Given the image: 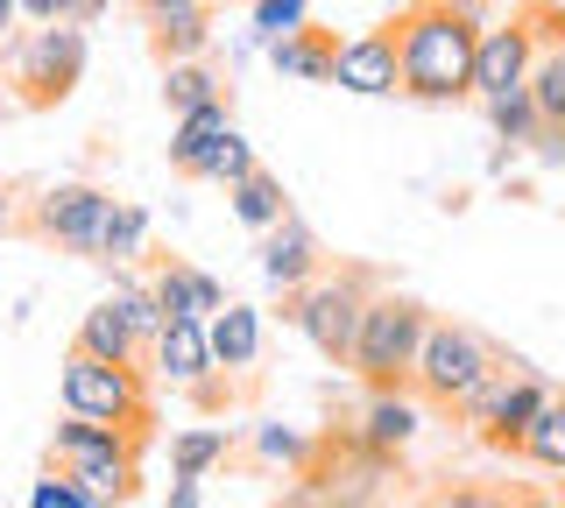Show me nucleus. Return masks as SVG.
<instances>
[{
  "label": "nucleus",
  "instance_id": "nucleus-1",
  "mask_svg": "<svg viewBox=\"0 0 565 508\" xmlns=\"http://www.w3.org/2000/svg\"><path fill=\"white\" fill-rule=\"evenodd\" d=\"M488 22H494L488 0H411V8H396L403 99H417V107L473 99V43Z\"/></svg>",
  "mask_w": 565,
  "mask_h": 508
},
{
  "label": "nucleus",
  "instance_id": "nucleus-2",
  "mask_svg": "<svg viewBox=\"0 0 565 508\" xmlns=\"http://www.w3.org/2000/svg\"><path fill=\"white\" fill-rule=\"evenodd\" d=\"M141 452L149 437L120 431V424H93V417H71L50 431V466H64L85 495H99L106 508H128L141 495Z\"/></svg>",
  "mask_w": 565,
  "mask_h": 508
},
{
  "label": "nucleus",
  "instance_id": "nucleus-3",
  "mask_svg": "<svg viewBox=\"0 0 565 508\" xmlns=\"http://www.w3.org/2000/svg\"><path fill=\"white\" fill-rule=\"evenodd\" d=\"M431 318H438V311H424L417 296H403V290H375V296H367L361 339H353V360H347L353 375H361V389H411Z\"/></svg>",
  "mask_w": 565,
  "mask_h": 508
},
{
  "label": "nucleus",
  "instance_id": "nucleus-4",
  "mask_svg": "<svg viewBox=\"0 0 565 508\" xmlns=\"http://www.w3.org/2000/svg\"><path fill=\"white\" fill-rule=\"evenodd\" d=\"M85 57H93V43H85V22H35V29H22V36L8 43L14 99H22L29 114L64 107V99L85 85Z\"/></svg>",
  "mask_w": 565,
  "mask_h": 508
},
{
  "label": "nucleus",
  "instance_id": "nucleus-5",
  "mask_svg": "<svg viewBox=\"0 0 565 508\" xmlns=\"http://www.w3.org/2000/svg\"><path fill=\"white\" fill-rule=\"evenodd\" d=\"M57 389H64V410L71 417H93V424H120V431L156 437L149 367H120V360H99V354H85V346H71Z\"/></svg>",
  "mask_w": 565,
  "mask_h": 508
},
{
  "label": "nucleus",
  "instance_id": "nucleus-6",
  "mask_svg": "<svg viewBox=\"0 0 565 508\" xmlns=\"http://www.w3.org/2000/svg\"><path fill=\"white\" fill-rule=\"evenodd\" d=\"M367 296H375V275H367V269H326L318 283H305V290L282 296V318H290V325L311 339L318 360L347 367V360H353V339H361Z\"/></svg>",
  "mask_w": 565,
  "mask_h": 508
},
{
  "label": "nucleus",
  "instance_id": "nucleus-7",
  "mask_svg": "<svg viewBox=\"0 0 565 508\" xmlns=\"http://www.w3.org/2000/svg\"><path fill=\"white\" fill-rule=\"evenodd\" d=\"M494 375H502V354H494L481 332L459 325V318H431L411 389L424 396V410H452V417H459V402H467L473 389H488Z\"/></svg>",
  "mask_w": 565,
  "mask_h": 508
},
{
  "label": "nucleus",
  "instance_id": "nucleus-8",
  "mask_svg": "<svg viewBox=\"0 0 565 508\" xmlns=\"http://www.w3.org/2000/svg\"><path fill=\"white\" fill-rule=\"evenodd\" d=\"M537 43H544V0H523L516 14H494L473 43V99H509V93H530V64H537Z\"/></svg>",
  "mask_w": 565,
  "mask_h": 508
},
{
  "label": "nucleus",
  "instance_id": "nucleus-9",
  "mask_svg": "<svg viewBox=\"0 0 565 508\" xmlns=\"http://www.w3.org/2000/svg\"><path fill=\"white\" fill-rule=\"evenodd\" d=\"M114 205H120V198H114L106 184H85V177L50 184L43 198L29 205V234L50 240V248H64V255L99 261V240H106V219H114Z\"/></svg>",
  "mask_w": 565,
  "mask_h": 508
},
{
  "label": "nucleus",
  "instance_id": "nucleus-10",
  "mask_svg": "<svg viewBox=\"0 0 565 508\" xmlns=\"http://www.w3.org/2000/svg\"><path fill=\"white\" fill-rule=\"evenodd\" d=\"M552 402V389L544 381H530V375H494L488 389H473L467 402H459V424H467L473 437H481L488 452H509L516 460V445H523V431H530V417Z\"/></svg>",
  "mask_w": 565,
  "mask_h": 508
},
{
  "label": "nucleus",
  "instance_id": "nucleus-11",
  "mask_svg": "<svg viewBox=\"0 0 565 508\" xmlns=\"http://www.w3.org/2000/svg\"><path fill=\"white\" fill-rule=\"evenodd\" d=\"M149 367L170 381V389H184L199 410H220L226 389H220V360H212V339H205V318H163L149 346Z\"/></svg>",
  "mask_w": 565,
  "mask_h": 508
},
{
  "label": "nucleus",
  "instance_id": "nucleus-12",
  "mask_svg": "<svg viewBox=\"0 0 565 508\" xmlns=\"http://www.w3.org/2000/svg\"><path fill=\"white\" fill-rule=\"evenodd\" d=\"M340 93H361V99H388L403 93V50H396V14L375 29H361V36L340 43Z\"/></svg>",
  "mask_w": 565,
  "mask_h": 508
},
{
  "label": "nucleus",
  "instance_id": "nucleus-13",
  "mask_svg": "<svg viewBox=\"0 0 565 508\" xmlns=\"http://www.w3.org/2000/svg\"><path fill=\"white\" fill-rule=\"evenodd\" d=\"M226 134H234V93L212 99V107L177 114V128H170V170L184 184H212V155H220Z\"/></svg>",
  "mask_w": 565,
  "mask_h": 508
},
{
  "label": "nucleus",
  "instance_id": "nucleus-14",
  "mask_svg": "<svg viewBox=\"0 0 565 508\" xmlns=\"http://www.w3.org/2000/svg\"><path fill=\"white\" fill-rule=\"evenodd\" d=\"M262 275H269V290H282V296L326 275V248H318V234L297 213L276 219L269 234H262Z\"/></svg>",
  "mask_w": 565,
  "mask_h": 508
},
{
  "label": "nucleus",
  "instance_id": "nucleus-15",
  "mask_svg": "<svg viewBox=\"0 0 565 508\" xmlns=\"http://www.w3.org/2000/svg\"><path fill=\"white\" fill-rule=\"evenodd\" d=\"M262 50H269L276 78H297V85H332L340 78V29H326V22H305V29H290V36L262 43Z\"/></svg>",
  "mask_w": 565,
  "mask_h": 508
},
{
  "label": "nucleus",
  "instance_id": "nucleus-16",
  "mask_svg": "<svg viewBox=\"0 0 565 508\" xmlns=\"http://www.w3.org/2000/svg\"><path fill=\"white\" fill-rule=\"evenodd\" d=\"M417 431H424V396L417 389H367V402H361V437L375 452L403 460Z\"/></svg>",
  "mask_w": 565,
  "mask_h": 508
},
{
  "label": "nucleus",
  "instance_id": "nucleus-17",
  "mask_svg": "<svg viewBox=\"0 0 565 508\" xmlns=\"http://www.w3.org/2000/svg\"><path fill=\"white\" fill-rule=\"evenodd\" d=\"M156 304H163V318H212V311L226 304V283L220 275H205L199 261H177V255H163L156 261Z\"/></svg>",
  "mask_w": 565,
  "mask_h": 508
},
{
  "label": "nucleus",
  "instance_id": "nucleus-18",
  "mask_svg": "<svg viewBox=\"0 0 565 508\" xmlns=\"http://www.w3.org/2000/svg\"><path fill=\"white\" fill-rule=\"evenodd\" d=\"M205 339H212V360H220V375H234V381L255 375V360H262V311L226 296V304L205 318Z\"/></svg>",
  "mask_w": 565,
  "mask_h": 508
},
{
  "label": "nucleus",
  "instance_id": "nucleus-19",
  "mask_svg": "<svg viewBox=\"0 0 565 508\" xmlns=\"http://www.w3.org/2000/svg\"><path fill=\"white\" fill-rule=\"evenodd\" d=\"M530 99L537 114L565 128V14L544 8V43H537V64H530Z\"/></svg>",
  "mask_w": 565,
  "mask_h": 508
},
{
  "label": "nucleus",
  "instance_id": "nucleus-20",
  "mask_svg": "<svg viewBox=\"0 0 565 508\" xmlns=\"http://www.w3.org/2000/svg\"><path fill=\"white\" fill-rule=\"evenodd\" d=\"M71 346H85V354H99V360H120V367H149V346L135 339L128 318H120V311L106 304V296L78 318V339H71Z\"/></svg>",
  "mask_w": 565,
  "mask_h": 508
},
{
  "label": "nucleus",
  "instance_id": "nucleus-21",
  "mask_svg": "<svg viewBox=\"0 0 565 508\" xmlns=\"http://www.w3.org/2000/svg\"><path fill=\"white\" fill-rule=\"evenodd\" d=\"M149 50L156 64H184L212 50V8H184V14H156L149 22Z\"/></svg>",
  "mask_w": 565,
  "mask_h": 508
},
{
  "label": "nucleus",
  "instance_id": "nucleus-22",
  "mask_svg": "<svg viewBox=\"0 0 565 508\" xmlns=\"http://www.w3.org/2000/svg\"><path fill=\"white\" fill-rule=\"evenodd\" d=\"M226 205H234V219L255 226V234H269L276 219H290V191H282L276 170H255V177H241L234 191H226Z\"/></svg>",
  "mask_w": 565,
  "mask_h": 508
},
{
  "label": "nucleus",
  "instance_id": "nucleus-23",
  "mask_svg": "<svg viewBox=\"0 0 565 508\" xmlns=\"http://www.w3.org/2000/svg\"><path fill=\"white\" fill-rule=\"evenodd\" d=\"M226 93H234V85L212 72L205 57L163 64V107H170V120H177V114H191V107H212V99H226Z\"/></svg>",
  "mask_w": 565,
  "mask_h": 508
},
{
  "label": "nucleus",
  "instance_id": "nucleus-24",
  "mask_svg": "<svg viewBox=\"0 0 565 508\" xmlns=\"http://www.w3.org/2000/svg\"><path fill=\"white\" fill-rule=\"evenodd\" d=\"M226 452H234L226 424H191V431L170 437V473H184V480H205L212 466H226Z\"/></svg>",
  "mask_w": 565,
  "mask_h": 508
},
{
  "label": "nucleus",
  "instance_id": "nucleus-25",
  "mask_svg": "<svg viewBox=\"0 0 565 508\" xmlns=\"http://www.w3.org/2000/svg\"><path fill=\"white\" fill-rule=\"evenodd\" d=\"M516 460H523V466H537V473H565V396H552L537 417H530Z\"/></svg>",
  "mask_w": 565,
  "mask_h": 508
},
{
  "label": "nucleus",
  "instance_id": "nucleus-26",
  "mask_svg": "<svg viewBox=\"0 0 565 508\" xmlns=\"http://www.w3.org/2000/svg\"><path fill=\"white\" fill-rule=\"evenodd\" d=\"M106 304L128 318V332L141 346H156V332H163V304H156V283H135V275H114V290H106Z\"/></svg>",
  "mask_w": 565,
  "mask_h": 508
},
{
  "label": "nucleus",
  "instance_id": "nucleus-27",
  "mask_svg": "<svg viewBox=\"0 0 565 508\" xmlns=\"http://www.w3.org/2000/svg\"><path fill=\"white\" fill-rule=\"evenodd\" d=\"M141 248H149V213L120 198V205H114V219H106L99 261H106V269H128V261H141Z\"/></svg>",
  "mask_w": 565,
  "mask_h": 508
},
{
  "label": "nucleus",
  "instance_id": "nucleus-28",
  "mask_svg": "<svg viewBox=\"0 0 565 508\" xmlns=\"http://www.w3.org/2000/svg\"><path fill=\"white\" fill-rule=\"evenodd\" d=\"M488 120H494V134H502L509 149H530V142H537V128H544V114H537V99H530V93L488 99Z\"/></svg>",
  "mask_w": 565,
  "mask_h": 508
},
{
  "label": "nucleus",
  "instance_id": "nucleus-29",
  "mask_svg": "<svg viewBox=\"0 0 565 508\" xmlns=\"http://www.w3.org/2000/svg\"><path fill=\"white\" fill-rule=\"evenodd\" d=\"M29 508H106V501H99V495H85V487L71 480L64 466H50L43 480L29 487Z\"/></svg>",
  "mask_w": 565,
  "mask_h": 508
},
{
  "label": "nucleus",
  "instance_id": "nucleus-30",
  "mask_svg": "<svg viewBox=\"0 0 565 508\" xmlns=\"http://www.w3.org/2000/svg\"><path fill=\"white\" fill-rule=\"evenodd\" d=\"M311 22V0H255V43H276Z\"/></svg>",
  "mask_w": 565,
  "mask_h": 508
},
{
  "label": "nucleus",
  "instance_id": "nucleus-31",
  "mask_svg": "<svg viewBox=\"0 0 565 508\" xmlns=\"http://www.w3.org/2000/svg\"><path fill=\"white\" fill-rule=\"evenodd\" d=\"M255 142H247V134L234 128V134H226V142H220V155H212V184H226V191H234L241 177H255Z\"/></svg>",
  "mask_w": 565,
  "mask_h": 508
},
{
  "label": "nucleus",
  "instance_id": "nucleus-32",
  "mask_svg": "<svg viewBox=\"0 0 565 508\" xmlns=\"http://www.w3.org/2000/svg\"><path fill=\"white\" fill-rule=\"evenodd\" d=\"M255 452H262V460H282V466H297V473H305V460H311V437L262 424V431H255Z\"/></svg>",
  "mask_w": 565,
  "mask_h": 508
},
{
  "label": "nucleus",
  "instance_id": "nucleus-33",
  "mask_svg": "<svg viewBox=\"0 0 565 508\" xmlns=\"http://www.w3.org/2000/svg\"><path fill=\"white\" fill-rule=\"evenodd\" d=\"M431 508H509V487H481V480H452L438 487Z\"/></svg>",
  "mask_w": 565,
  "mask_h": 508
},
{
  "label": "nucleus",
  "instance_id": "nucleus-34",
  "mask_svg": "<svg viewBox=\"0 0 565 508\" xmlns=\"http://www.w3.org/2000/svg\"><path fill=\"white\" fill-rule=\"evenodd\" d=\"M530 155H537L544 170H565V128H552V120H544L537 142H530Z\"/></svg>",
  "mask_w": 565,
  "mask_h": 508
},
{
  "label": "nucleus",
  "instance_id": "nucleus-35",
  "mask_svg": "<svg viewBox=\"0 0 565 508\" xmlns=\"http://www.w3.org/2000/svg\"><path fill=\"white\" fill-rule=\"evenodd\" d=\"M29 22H71V0H22Z\"/></svg>",
  "mask_w": 565,
  "mask_h": 508
},
{
  "label": "nucleus",
  "instance_id": "nucleus-36",
  "mask_svg": "<svg viewBox=\"0 0 565 508\" xmlns=\"http://www.w3.org/2000/svg\"><path fill=\"white\" fill-rule=\"evenodd\" d=\"M141 22H156V14H184V8H212V0H135Z\"/></svg>",
  "mask_w": 565,
  "mask_h": 508
},
{
  "label": "nucleus",
  "instance_id": "nucleus-37",
  "mask_svg": "<svg viewBox=\"0 0 565 508\" xmlns=\"http://www.w3.org/2000/svg\"><path fill=\"white\" fill-rule=\"evenodd\" d=\"M509 508H558L552 487H509Z\"/></svg>",
  "mask_w": 565,
  "mask_h": 508
},
{
  "label": "nucleus",
  "instance_id": "nucleus-38",
  "mask_svg": "<svg viewBox=\"0 0 565 508\" xmlns=\"http://www.w3.org/2000/svg\"><path fill=\"white\" fill-rule=\"evenodd\" d=\"M14 22H22V0H0V57H8V43L22 36V29H14Z\"/></svg>",
  "mask_w": 565,
  "mask_h": 508
},
{
  "label": "nucleus",
  "instance_id": "nucleus-39",
  "mask_svg": "<svg viewBox=\"0 0 565 508\" xmlns=\"http://www.w3.org/2000/svg\"><path fill=\"white\" fill-rule=\"evenodd\" d=\"M163 508H199V480H184V473H170V501Z\"/></svg>",
  "mask_w": 565,
  "mask_h": 508
},
{
  "label": "nucleus",
  "instance_id": "nucleus-40",
  "mask_svg": "<svg viewBox=\"0 0 565 508\" xmlns=\"http://www.w3.org/2000/svg\"><path fill=\"white\" fill-rule=\"evenodd\" d=\"M106 14V0H71V22H99Z\"/></svg>",
  "mask_w": 565,
  "mask_h": 508
},
{
  "label": "nucleus",
  "instance_id": "nucleus-41",
  "mask_svg": "<svg viewBox=\"0 0 565 508\" xmlns=\"http://www.w3.org/2000/svg\"><path fill=\"white\" fill-rule=\"evenodd\" d=\"M8 219H14V213H8V191H0V234H8Z\"/></svg>",
  "mask_w": 565,
  "mask_h": 508
},
{
  "label": "nucleus",
  "instance_id": "nucleus-42",
  "mask_svg": "<svg viewBox=\"0 0 565 508\" xmlns=\"http://www.w3.org/2000/svg\"><path fill=\"white\" fill-rule=\"evenodd\" d=\"M558 508H565V487H558Z\"/></svg>",
  "mask_w": 565,
  "mask_h": 508
},
{
  "label": "nucleus",
  "instance_id": "nucleus-43",
  "mask_svg": "<svg viewBox=\"0 0 565 508\" xmlns=\"http://www.w3.org/2000/svg\"><path fill=\"white\" fill-rule=\"evenodd\" d=\"M417 508H431V501H417Z\"/></svg>",
  "mask_w": 565,
  "mask_h": 508
}]
</instances>
